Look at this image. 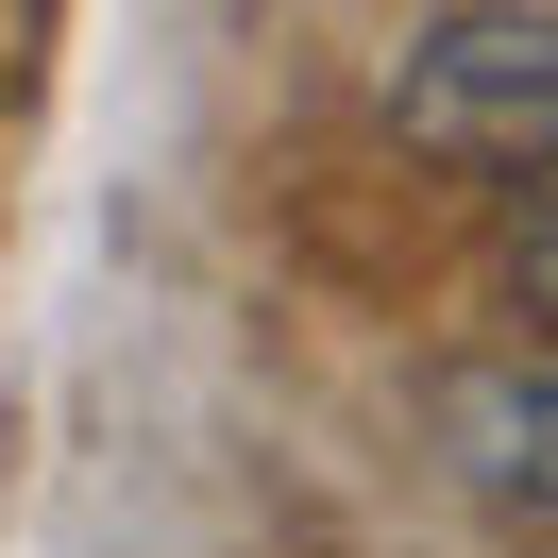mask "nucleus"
I'll return each instance as SVG.
<instances>
[{
  "label": "nucleus",
  "mask_w": 558,
  "mask_h": 558,
  "mask_svg": "<svg viewBox=\"0 0 558 558\" xmlns=\"http://www.w3.org/2000/svg\"><path fill=\"white\" fill-rule=\"evenodd\" d=\"M389 136L490 186H558V17L542 0H474L389 51Z\"/></svg>",
  "instance_id": "f257e3e1"
},
{
  "label": "nucleus",
  "mask_w": 558,
  "mask_h": 558,
  "mask_svg": "<svg viewBox=\"0 0 558 558\" xmlns=\"http://www.w3.org/2000/svg\"><path fill=\"white\" fill-rule=\"evenodd\" d=\"M440 457L490 490V508L558 524V355H508V373H440Z\"/></svg>",
  "instance_id": "f03ea898"
},
{
  "label": "nucleus",
  "mask_w": 558,
  "mask_h": 558,
  "mask_svg": "<svg viewBox=\"0 0 558 558\" xmlns=\"http://www.w3.org/2000/svg\"><path fill=\"white\" fill-rule=\"evenodd\" d=\"M508 288H524V322H542V339H558V186H542V220H524V238H508Z\"/></svg>",
  "instance_id": "7ed1b4c3"
}]
</instances>
